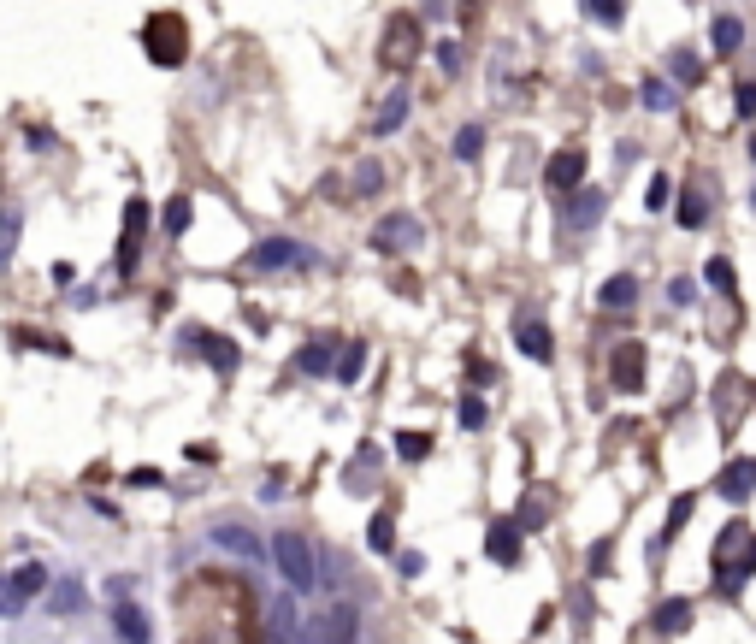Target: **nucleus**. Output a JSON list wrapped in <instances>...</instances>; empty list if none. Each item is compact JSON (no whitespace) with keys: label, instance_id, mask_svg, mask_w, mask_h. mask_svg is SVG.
I'll return each mask as SVG.
<instances>
[{"label":"nucleus","instance_id":"5701e85b","mask_svg":"<svg viewBox=\"0 0 756 644\" xmlns=\"http://www.w3.org/2000/svg\"><path fill=\"white\" fill-rule=\"evenodd\" d=\"M692 503H697L692 491H686V497H674V509H668V520H662V532L650 538V562H662V556L674 550V538H680V526L692 520Z\"/></svg>","mask_w":756,"mask_h":644},{"label":"nucleus","instance_id":"49530a36","mask_svg":"<svg viewBox=\"0 0 756 644\" xmlns=\"http://www.w3.org/2000/svg\"><path fill=\"white\" fill-rule=\"evenodd\" d=\"M396 568H402V580H420V574H426V556H420V550H402Z\"/></svg>","mask_w":756,"mask_h":644},{"label":"nucleus","instance_id":"f704fd0d","mask_svg":"<svg viewBox=\"0 0 756 644\" xmlns=\"http://www.w3.org/2000/svg\"><path fill=\"white\" fill-rule=\"evenodd\" d=\"M585 12H591V24H603V30H621V24H627V0H585Z\"/></svg>","mask_w":756,"mask_h":644},{"label":"nucleus","instance_id":"cd10ccee","mask_svg":"<svg viewBox=\"0 0 756 644\" xmlns=\"http://www.w3.org/2000/svg\"><path fill=\"white\" fill-rule=\"evenodd\" d=\"M638 101H644V113H674V107H680V89L662 83V77H644V83H638Z\"/></svg>","mask_w":756,"mask_h":644},{"label":"nucleus","instance_id":"a19ab883","mask_svg":"<svg viewBox=\"0 0 756 644\" xmlns=\"http://www.w3.org/2000/svg\"><path fill=\"white\" fill-rule=\"evenodd\" d=\"M166 231H172V237H184L189 231V195H172V207H166Z\"/></svg>","mask_w":756,"mask_h":644},{"label":"nucleus","instance_id":"c9c22d12","mask_svg":"<svg viewBox=\"0 0 756 644\" xmlns=\"http://www.w3.org/2000/svg\"><path fill=\"white\" fill-rule=\"evenodd\" d=\"M396 455L402 461H426L432 455V432H396Z\"/></svg>","mask_w":756,"mask_h":644},{"label":"nucleus","instance_id":"c756f323","mask_svg":"<svg viewBox=\"0 0 756 644\" xmlns=\"http://www.w3.org/2000/svg\"><path fill=\"white\" fill-rule=\"evenodd\" d=\"M331 373H337L343 385H355V379L367 373V343H343V349H337V367H331Z\"/></svg>","mask_w":756,"mask_h":644},{"label":"nucleus","instance_id":"ea45409f","mask_svg":"<svg viewBox=\"0 0 756 644\" xmlns=\"http://www.w3.org/2000/svg\"><path fill=\"white\" fill-rule=\"evenodd\" d=\"M272 644H296V609L290 603L272 609Z\"/></svg>","mask_w":756,"mask_h":644},{"label":"nucleus","instance_id":"3c124183","mask_svg":"<svg viewBox=\"0 0 756 644\" xmlns=\"http://www.w3.org/2000/svg\"><path fill=\"white\" fill-rule=\"evenodd\" d=\"M467 373H473V379H479V385H491V379H497V367H491V361H485V355H467Z\"/></svg>","mask_w":756,"mask_h":644},{"label":"nucleus","instance_id":"a878e982","mask_svg":"<svg viewBox=\"0 0 756 644\" xmlns=\"http://www.w3.org/2000/svg\"><path fill=\"white\" fill-rule=\"evenodd\" d=\"M674 219H680L686 231H703V225H709V195H703V184H686V190H680Z\"/></svg>","mask_w":756,"mask_h":644},{"label":"nucleus","instance_id":"ddd939ff","mask_svg":"<svg viewBox=\"0 0 756 644\" xmlns=\"http://www.w3.org/2000/svg\"><path fill=\"white\" fill-rule=\"evenodd\" d=\"M544 184H550V195L579 190V184H585V148H556L550 166H544Z\"/></svg>","mask_w":756,"mask_h":644},{"label":"nucleus","instance_id":"7c9ffc66","mask_svg":"<svg viewBox=\"0 0 756 644\" xmlns=\"http://www.w3.org/2000/svg\"><path fill=\"white\" fill-rule=\"evenodd\" d=\"M367 550H373V556H390V550H396V520L384 515V509L367 520Z\"/></svg>","mask_w":756,"mask_h":644},{"label":"nucleus","instance_id":"9d476101","mask_svg":"<svg viewBox=\"0 0 756 644\" xmlns=\"http://www.w3.org/2000/svg\"><path fill=\"white\" fill-rule=\"evenodd\" d=\"M603 207H609V195H603V190H573V195H562V237H585V231L603 219Z\"/></svg>","mask_w":756,"mask_h":644},{"label":"nucleus","instance_id":"37998d69","mask_svg":"<svg viewBox=\"0 0 756 644\" xmlns=\"http://www.w3.org/2000/svg\"><path fill=\"white\" fill-rule=\"evenodd\" d=\"M373 190H384V166H373V160H367V166L355 172V195H373Z\"/></svg>","mask_w":756,"mask_h":644},{"label":"nucleus","instance_id":"09e8293b","mask_svg":"<svg viewBox=\"0 0 756 644\" xmlns=\"http://www.w3.org/2000/svg\"><path fill=\"white\" fill-rule=\"evenodd\" d=\"M438 65H443V77H455L461 71V42H438Z\"/></svg>","mask_w":756,"mask_h":644},{"label":"nucleus","instance_id":"bb28decb","mask_svg":"<svg viewBox=\"0 0 756 644\" xmlns=\"http://www.w3.org/2000/svg\"><path fill=\"white\" fill-rule=\"evenodd\" d=\"M296 367H302L308 379H325V373L337 367V343H325V337H314V343H302V355H296Z\"/></svg>","mask_w":756,"mask_h":644},{"label":"nucleus","instance_id":"f257e3e1","mask_svg":"<svg viewBox=\"0 0 756 644\" xmlns=\"http://www.w3.org/2000/svg\"><path fill=\"white\" fill-rule=\"evenodd\" d=\"M178 609H184V644H249L243 615L231 621V609H243V580L231 574H195Z\"/></svg>","mask_w":756,"mask_h":644},{"label":"nucleus","instance_id":"aec40b11","mask_svg":"<svg viewBox=\"0 0 756 644\" xmlns=\"http://www.w3.org/2000/svg\"><path fill=\"white\" fill-rule=\"evenodd\" d=\"M597 308H603V314H632V308H638V278H632V272L603 278V290H597Z\"/></svg>","mask_w":756,"mask_h":644},{"label":"nucleus","instance_id":"1a4fd4ad","mask_svg":"<svg viewBox=\"0 0 756 644\" xmlns=\"http://www.w3.org/2000/svg\"><path fill=\"white\" fill-rule=\"evenodd\" d=\"M426 243V225L414 219V213H384L373 231V249L378 255H408V249H420Z\"/></svg>","mask_w":756,"mask_h":644},{"label":"nucleus","instance_id":"58836bf2","mask_svg":"<svg viewBox=\"0 0 756 644\" xmlns=\"http://www.w3.org/2000/svg\"><path fill=\"white\" fill-rule=\"evenodd\" d=\"M48 609H54V615H77V609H83V585H77V580H65L60 591L48 597Z\"/></svg>","mask_w":756,"mask_h":644},{"label":"nucleus","instance_id":"e433bc0d","mask_svg":"<svg viewBox=\"0 0 756 644\" xmlns=\"http://www.w3.org/2000/svg\"><path fill=\"white\" fill-rule=\"evenodd\" d=\"M644 207H650V213L674 207V178H668V172H656V178H650V190H644Z\"/></svg>","mask_w":756,"mask_h":644},{"label":"nucleus","instance_id":"a211bd4d","mask_svg":"<svg viewBox=\"0 0 756 644\" xmlns=\"http://www.w3.org/2000/svg\"><path fill=\"white\" fill-rule=\"evenodd\" d=\"M113 633H119V644H148V639H154V621H148V609H142V603L119 597V603H113Z\"/></svg>","mask_w":756,"mask_h":644},{"label":"nucleus","instance_id":"39448f33","mask_svg":"<svg viewBox=\"0 0 756 644\" xmlns=\"http://www.w3.org/2000/svg\"><path fill=\"white\" fill-rule=\"evenodd\" d=\"M272 562L290 591H314L319 585V568H314V544L302 532H272Z\"/></svg>","mask_w":756,"mask_h":644},{"label":"nucleus","instance_id":"2f4dec72","mask_svg":"<svg viewBox=\"0 0 756 644\" xmlns=\"http://www.w3.org/2000/svg\"><path fill=\"white\" fill-rule=\"evenodd\" d=\"M479 154H485V125H461V130H455V160H461V166H473Z\"/></svg>","mask_w":756,"mask_h":644},{"label":"nucleus","instance_id":"6ab92c4d","mask_svg":"<svg viewBox=\"0 0 756 644\" xmlns=\"http://www.w3.org/2000/svg\"><path fill=\"white\" fill-rule=\"evenodd\" d=\"M550 509H556V497H550V485H526V497H520V509H514V526L520 532H544L550 526Z\"/></svg>","mask_w":756,"mask_h":644},{"label":"nucleus","instance_id":"4be33fe9","mask_svg":"<svg viewBox=\"0 0 756 644\" xmlns=\"http://www.w3.org/2000/svg\"><path fill=\"white\" fill-rule=\"evenodd\" d=\"M378 467H384L378 444H361V450H355V461L343 467V485H349L355 497H367V491H373V479H378Z\"/></svg>","mask_w":756,"mask_h":644},{"label":"nucleus","instance_id":"412c9836","mask_svg":"<svg viewBox=\"0 0 756 644\" xmlns=\"http://www.w3.org/2000/svg\"><path fill=\"white\" fill-rule=\"evenodd\" d=\"M408 107H414V95H408V83H396L384 101H378V113H373V130L378 136H396V130L408 125Z\"/></svg>","mask_w":756,"mask_h":644},{"label":"nucleus","instance_id":"c03bdc74","mask_svg":"<svg viewBox=\"0 0 756 644\" xmlns=\"http://www.w3.org/2000/svg\"><path fill=\"white\" fill-rule=\"evenodd\" d=\"M18 343H36V349H48V355H71V343H60V337H42V331H12Z\"/></svg>","mask_w":756,"mask_h":644},{"label":"nucleus","instance_id":"864d4df0","mask_svg":"<svg viewBox=\"0 0 756 644\" xmlns=\"http://www.w3.org/2000/svg\"><path fill=\"white\" fill-rule=\"evenodd\" d=\"M751 207H756V190H751Z\"/></svg>","mask_w":756,"mask_h":644},{"label":"nucleus","instance_id":"423d86ee","mask_svg":"<svg viewBox=\"0 0 756 644\" xmlns=\"http://www.w3.org/2000/svg\"><path fill=\"white\" fill-rule=\"evenodd\" d=\"M514 343H520V355L526 361H556V331H550V320H544V308L538 302H520L514 308Z\"/></svg>","mask_w":756,"mask_h":644},{"label":"nucleus","instance_id":"72a5a7b5","mask_svg":"<svg viewBox=\"0 0 756 644\" xmlns=\"http://www.w3.org/2000/svg\"><path fill=\"white\" fill-rule=\"evenodd\" d=\"M455 420H461V432H479V426L491 420V408H485V396H479V390H473V396H461V402H455Z\"/></svg>","mask_w":756,"mask_h":644},{"label":"nucleus","instance_id":"c85d7f7f","mask_svg":"<svg viewBox=\"0 0 756 644\" xmlns=\"http://www.w3.org/2000/svg\"><path fill=\"white\" fill-rule=\"evenodd\" d=\"M668 77H674L680 89H697V83H703V60H697V48H674V54H668Z\"/></svg>","mask_w":756,"mask_h":644},{"label":"nucleus","instance_id":"2eb2a0df","mask_svg":"<svg viewBox=\"0 0 756 644\" xmlns=\"http://www.w3.org/2000/svg\"><path fill=\"white\" fill-rule=\"evenodd\" d=\"M745 402H751V379H745V373H727V379L715 385V414H721V432H739V414H745Z\"/></svg>","mask_w":756,"mask_h":644},{"label":"nucleus","instance_id":"f8f14e48","mask_svg":"<svg viewBox=\"0 0 756 644\" xmlns=\"http://www.w3.org/2000/svg\"><path fill=\"white\" fill-rule=\"evenodd\" d=\"M485 556L497 562V568H520V556H526V532L514 526V520H491V532H485Z\"/></svg>","mask_w":756,"mask_h":644},{"label":"nucleus","instance_id":"0eeeda50","mask_svg":"<svg viewBox=\"0 0 756 644\" xmlns=\"http://www.w3.org/2000/svg\"><path fill=\"white\" fill-rule=\"evenodd\" d=\"M48 585V568L42 562H24L12 574H0V615H24V603H36Z\"/></svg>","mask_w":756,"mask_h":644},{"label":"nucleus","instance_id":"473e14b6","mask_svg":"<svg viewBox=\"0 0 756 644\" xmlns=\"http://www.w3.org/2000/svg\"><path fill=\"white\" fill-rule=\"evenodd\" d=\"M709 42H715V54H739V42H745V24H739V18H715Z\"/></svg>","mask_w":756,"mask_h":644},{"label":"nucleus","instance_id":"dca6fc26","mask_svg":"<svg viewBox=\"0 0 756 644\" xmlns=\"http://www.w3.org/2000/svg\"><path fill=\"white\" fill-rule=\"evenodd\" d=\"M189 343H195V355H201V361H213L219 373H237V343H231V337L189 325V331H184V349H189Z\"/></svg>","mask_w":756,"mask_h":644},{"label":"nucleus","instance_id":"393cba45","mask_svg":"<svg viewBox=\"0 0 756 644\" xmlns=\"http://www.w3.org/2000/svg\"><path fill=\"white\" fill-rule=\"evenodd\" d=\"M656 633H662V639L692 633V603H686V597H662V603H656Z\"/></svg>","mask_w":756,"mask_h":644},{"label":"nucleus","instance_id":"8fccbe9b","mask_svg":"<svg viewBox=\"0 0 756 644\" xmlns=\"http://www.w3.org/2000/svg\"><path fill=\"white\" fill-rule=\"evenodd\" d=\"M692 296H697L692 278H674V284H668V302H674V308H692Z\"/></svg>","mask_w":756,"mask_h":644},{"label":"nucleus","instance_id":"79ce46f5","mask_svg":"<svg viewBox=\"0 0 756 644\" xmlns=\"http://www.w3.org/2000/svg\"><path fill=\"white\" fill-rule=\"evenodd\" d=\"M703 278H709L721 296H733V266H727V260H709V266H703Z\"/></svg>","mask_w":756,"mask_h":644},{"label":"nucleus","instance_id":"6e6552de","mask_svg":"<svg viewBox=\"0 0 756 644\" xmlns=\"http://www.w3.org/2000/svg\"><path fill=\"white\" fill-rule=\"evenodd\" d=\"M249 266L254 272H302V266H314V249L290 243V237H266V243H254Z\"/></svg>","mask_w":756,"mask_h":644},{"label":"nucleus","instance_id":"9b49d317","mask_svg":"<svg viewBox=\"0 0 756 644\" xmlns=\"http://www.w3.org/2000/svg\"><path fill=\"white\" fill-rule=\"evenodd\" d=\"M715 497H727V503H751L756 497V455H733V461L715 473Z\"/></svg>","mask_w":756,"mask_h":644},{"label":"nucleus","instance_id":"b1692460","mask_svg":"<svg viewBox=\"0 0 756 644\" xmlns=\"http://www.w3.org/2000/svg\"><path fill=\"white\" fill-rule=\"evenodd\" d=\"M213 544H219V550H231V556H243V562H260V538H254L249 526H237V520L213 526Z\"/></svg>","mask_w":756,"mask_h":644},{"label":"nucleus","instance_id":"f3484780","mask_svg":"<svg viewBox=\"0 0 756 644\" xmlns=\"http://www.w3.org/2000/svg\"><path fill=\"white\" fill-rule=\"evenodd\" d=\"M142 237H148V201H130L125 207V237H119V272H136V260H142Z\"/></svg>","mask_w":756,"mask_h":644},{"label":"nucleus","instance_id":"7ed1b4c3","mask_svg":"<svg viewBox=\"0 0 756 644\" xmlns=\"http://www.w3.org/2000/svg\"><path fill=\"white\" fill-rule=\"evenodd\" d=\"M142 54L160 65V71H178L189 60V24L178 12H154L148 24H142Z\"/></svg>","mask_w":756,"mask_h":644},{"label":"nucleus","instance_id":"a18cd8bd","mask_svg":"<svg viewBox=\"0 0 756 644\" xmlns=\"http://www.w3.org/2000/svg\"><path fill=\"white\" fill-rule=\"evenodd\" d=\"M12 243H18V213H6V219H0V266L12 260Z\"/></svg>","mask_w":756,"mask_h":644},{"label":"nucleus","instance_id":"603ef678","mask_svg":"<svg viewBox=\"0 0 756 644\" xmlns=\"http://www.w3.org/2000/svg\"><path fill=\"white\" fill-rule=\"evenodd\" d=\"M751 160H756V130H751Z\"/></svg>","mask_w":756,"mask_h":644},{"label":"nucleus","instance_id":"f03ea898","mask_svg":"<svg viewBox=\"0 0 756 644\" xmlns=\"http://www.w3.org/2000/svg\"><path fill=\"white\" fill-rule=\"evenodd\" d=\"M709 568H715V591H721V597H739V591H745V580L756 574V532L745 520L721 526V538H715V550H709Z\"/></svg>","mask_w":756,"mask_h":644},{"label":"nucleus","instance_id":"20e7f679","mask_svg":"<svg viewBox=\"0 0 756 644\" xmlns=\"http://www.w3.org/2000/svg\"><path fill=\"white\" fill-rule=\"evenodd\" d=\"M420 48H426L420 18H414V12H390V18H384V36H378V65L402 77L408 65L420 60Z\"/></svg>","mask_w":756,"mask_h":644},{"label":"nucleus","instance_id":"4468645a","mask_svg":"<svg viewBox=\"0 0 756 644\" xmlns=\"http://www.w3.org/2000/svg\"><path fill=\"white\" fill-rule=\"evenodd\" d=\"M609 379H615V390H644V343H615L609 349Z\"/></svg>","mask_w":756,"mask_h":644},{"label":"nucleus","instance_id":"4c0bfd02","mask_svg":"<svg viewBox=\"0 0 756 644\" xmlns=\"http://www.w3.org/2000/svg\"><path fill=\"white\" fill-rule=\"evenodd\" d=\"M585 568H591V580H603V574L615 568V538H597L591 556H585Z\"/></svg>","mask_w":756,"mask_h":644},{"label":"nucleus","instance_id":"de8ad7c7","mask_svg":"<svg viewBox=\"0 0 756 644\" xmlns=\"http://www.w3.org/2000/svg\"><path fill=\"white\" fill-rule=\"evenodd\" d=\"M733 101H739V119H756V77L739 83V95H733Z\"/></svg>","mask_w":756,"mask_h":644}]
</instances>
